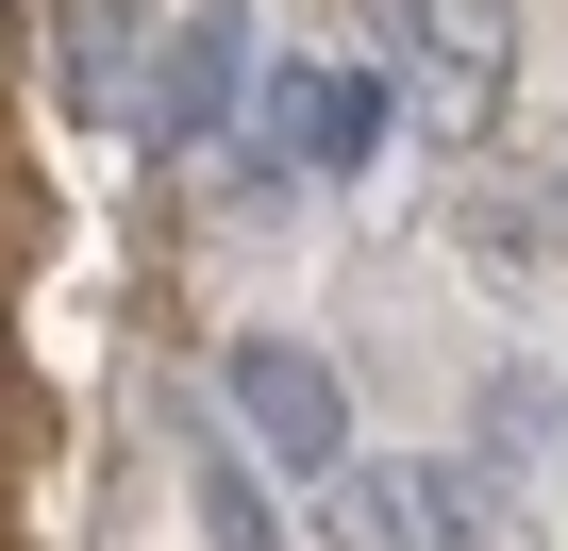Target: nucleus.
Segmentation results:
<instances>
[{
    "label": "nucleus",
    "instance_id": "obj_1",
    "mask_svg": "<svg viewBox=\"0 0 568 551\" xmlns=\"http://www.w3.org/2000/svg\"><path fill=\"white\" fill-rule=\"evenodd\" d=\"M217 385H234V418H251V451H267V468H302V484H318V468L352 451V401H335V368H318L302 335H234V368H217Z\"/></svg>",
    "mask_w": 568,
    "mask_h": 551
}]
</instances>
